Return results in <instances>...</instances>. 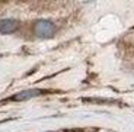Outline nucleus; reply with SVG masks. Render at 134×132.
Masks as SVG:
<instances>
[{
    "label": "nucleus",
    "instance_id": "obj_1",
    "mask_svg": "<svg viewBox=\"0 0 134 132\" xmlns=\"http://www.w3.org/2000/svg\"><path fill=\"white\" fill-rule=\"evenodd\" d=\"M55 32V25L51 20H38L35 23V33L40 38H51Z\"/></svg>",
    "mask_w": 134,
    "mask_h": 132
},
{
    "label": "nucleus",
    "instance_id": "obj_2",
    "mask_svg": "<svg viewBox=\"0 0 134 132\" xmlns=\"http://www.w3.org/2000/svg\"><path fill=\"white\" fill-rule=\"evenodd\" d=\"M42 90L38 89H32V90H25V92H20L18 94H15L13 97H10V100H16V102H22V100H28L32 99V97H37V96L42 94Z\"/></svg>",
    "mask_w": 134,
    "mask_h": 132
},
{
    "label": "nucleus",
    "instance_id": "obj_3",
    "mask_svg": "<svg viewBox=\"0 0 134 132\" xmlns=\"http://www.w3.org/2000/svg\"><path fill=\"white\" fill-rule=\"evenodd\" d=\"M18 28V22L15 19H0V32L12 33Z\"/></svg>",
    "mask_w": 134,
    "mask_h": 132
}]
</instances>
